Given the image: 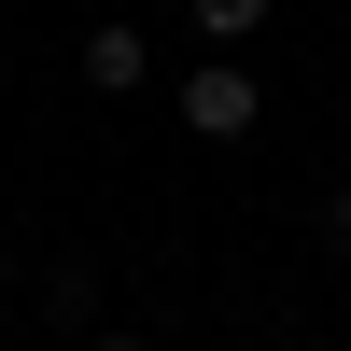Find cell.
<instances>
[{
    "label": "cell",
    "mask_w": 351,
    "mask_h": 351,
    "mask_svg": "<svg viewBox=\"0 0 351 351\" xmlns=\"http://www.w3.org/2000/svg\"><path fill=\"white\" fill-rule=\"evenodd\" d=\"M183 127H197V141H239V127H253V71H239V56H211V71L183 84Z\"/></svg>",
    "instance_id": "obj_1"
},
{
    "label": "cell",
    "mask_w": 351,
    "mask_h": 351,
    "mask_svg": "<svg viewBox=\"0 0 351 351\" xmlns=\"http://www.w3.org/2000/svg\"><path fill=\"white\" fill-rule=\"evenodd\" d=\"M84 84L127 99V84H141V28H84Z\"/></svg>",
    "instance_id": "obj_2"
},
{
    "label": "cell",
    "mask_w": 351,
    "mask_h": 351,
    "mask_svg": "<svg viewBox=\"0 0 351 351\" xmlns=\"http://www.w3.org/2000/svg\"><path fill=\"white\" fill-rule=\"evenodd\" d=\"M197 28H211V43H253V28H267V0H197Z\"/></svg>",
    "instance_id": "obj_3"
},
{
    "label": "cell",
    "mask_w": 351,
    "mask_h": 351,
    "mask_svg": "<svg viewBox=\"0 0 351 351\" xmlns=\"http://www.w3.org/2000/svg\"><path fill=\"white\" fill-rule=\"evenodd\" d=\"M324 239H351V183H337V197H324Z\"/></svg>",
    "instance_id": "obj_4"
},
{
    "label": "cell",
    "mask_w": 351,
    "mask_h": 351,
    "mask_svg": "<svg viewBox=\"0 0 351 351\" xmlns=\"http://www.w3.org/2000/svg\"><path fill=\"white\" fill-rule=\"evenodd\" d=\"M84 351H141V337H84Z\"/></svg>",
    "instance_id": "obj_5"
},
{
    "label": "cell",
    "mask_w": 351,
    "mask_h": 351,
    "mask_svg": "<svg viewBox=\"0 0 351 351\" xmlns=\"http://www.w3.org/2000/svg\"><path fill=\"white\" fill-rule=\"evenodd\" d=\"M0 295H14V253H0Z\"/></svg>",
    "instance_id": "obj_6"
}]
</instances>
